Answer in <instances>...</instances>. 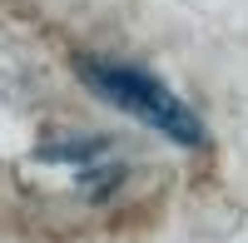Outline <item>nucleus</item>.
Returning a JSON list of instances; mask_svg holds the SVG:
<instances>
[{
  "label": "nucleus",
  "mask_w": 248,
  "mask_h": 243,
  "mask_svg": "<svg viewBox=\"0 0 248 243\" xmlns=\"http://www.w3.org/2000/svg\"><path fill=\"white\" fill-rule=\"evenodd\" d=\"M79 79L105 99V105L124 109L129 119H139V124H149L154 134L174 139L179 149H203V139H209V129H203V119L184 105V99L164 85V79H154L149 70L139 65H119V60H79Z\"/></svg>",
  "instance_id": "f257e3e1"
}]
</instances>
